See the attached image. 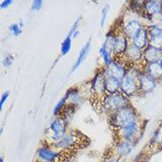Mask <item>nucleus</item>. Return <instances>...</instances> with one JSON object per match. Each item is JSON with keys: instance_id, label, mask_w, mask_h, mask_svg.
I'll return each instance as SVG.
<instances>
[{"instance_id": "f257e3e1", "label": "nucleus", "mask_w": 162, "mask_h": 162, "mask_svg": "<svg viewBox=\"0 0 162 162\" xmlns=\"http://www.w3.org/2000/svg\"><path fill=\"white\" fill-rule=\"evenodd\" d=\"M135 113L132 108L124 107L116 112L113 116V123L121 129L136 123Z\"/></svg>"}, {"instance_id": "f03ea898", "label": "nucleus", "mask_w": 162, "mask_h": 162, "mask_svg": "<svg viewBox=\"0 0 162 162\" xmlns=\"http://www.w3.org/2000/svg\"><path fill=\"white\" fill-rule=\"evenodd\" d=\"M51 130L53 132V135L52 136L55 141L61 140L66 133V122L62 118H57L51 123Z\"/></svg>"}, {"instance_id": "7ed1b4c3", "label": "nucleus", "mask_w": 162, "mask_h": 162, "mask_svg": "<svg viewBox=\"0 0 162 162\" xmlns=\"http://www.w3.org/2000/svg\"><path fill=\"white\" fill-rule=\"evenodd\" d=\"M127 99L121 96V95H112L108 97L106 100L105 106L107 109L109 110H116L119 111L121 109L125 107V105L127 104Z\"/></svg>"}, {"instance_id": "20e7f679", "label": "nucleus", "mask_w": 162, "mask_h": 162, "mask_svg": "<svg viewBox=\"0 0 162 162\" xmlns=\"http://www.w3.org/2000/svg\"><path fill=\"white\" fill-rule=\"evenodd\" d=\"M80 139L81 137L79 135H77L74 132H70L69 134L65 135L61 140L58 141V146L61 148H65V149H70L76 145H79Z\"/></svg>"}, {"instance_id": "39448f33", "label": "nucleus", "mask_w": 162, "mask_h": 162, "mask_svg": "<svg viewBox=\"0 0 162 162\" xmlns=\"http://www.w3.org/2000/svg\"><path fill=\"white\" fill-rule=\"evenodd\" d=\"M121 88L126 95H132L137 90V84L135 78L131 75H126L121 80Z\"/></svg>"}, {"instance_id": "423d86ee", "label": "nucleus", "mask_w": 162, "mask_h": 162, "mask_svg": "<svg viewBox=\"0 0 162 162\" xmlns=\"http://www.w3.org/2000/svg\"><path fill=\"white\" fill-rule=\"evenodd\" d=\"M150 40L152 46L161 49L162 48V29L160 27H152L150 32Z\"/></svg>"}, {"instance_id": "0eeeda50", "label": "nucleus", "mask_w": 162, "mask_h": 162, "mask_svg": "<svg viewBox=\"0 0 162 162\" xmlns=\"http://www.w3.org/2000/svg\"><path fill=\"white\" fill-rule=\"evenodd\" d=\"M107 74L109 77H113L116 79H122L126 75H125V70L124 68L116 64V63H111L107 67Z\"/></svg>"}, {"instance_id": "6e6552de", "label": "nucleus", "mask_w": 162, "mask_h": 162, "mask_svg": "<svg viewBox=\"0 0 162 162\" xmlns=\"http://www.w3.org/2000/svg\"><path fill=\"white\" fill-rule=\"evenodd\" d=\"M145 59L151 63H155L159 58H161V49L155 48L152 45H150L144 53Z\"/></svg>"}, {"instance_id": "1a4fd4ad", "label": "nucleus", "mask_w": 162, "mask_h": 162, "mask_svg": "<svg viewBox=\"0 0 162 162\" xmlns=\"http://www.w3.org/2000/svg\"><path fill=\"white\" fill-rule=\"evenodd\" d=\"M147 40H148V35L146 30L141 28L134 36L133 41H134V45H135L137 48L141 49L144 48L146 44H147Z\"/></svg>"}, {"instance_id": "9d476101", "label": "nucleus", "mask_w": 162, "mask_h": 162, "mask_svg": "<svg viewBox=\"0 0 162 162\" xmlns=\"http://www.w3.org/2000/svg\"><path fill=\"white\" fill-rule=\"evenodd\" d=\"M38 156L45 161H54L58 159L59 154L46 148H42L38 151Z\"/></svg>"}, {"instance_id": "9b49d317", "label": "nucleus", "mask_w": 162, "mask_h": 162, "mask_svg": "<svg viewBox=\"0 0 162 162\" xmlns=\"http://www.w3.org/2000/svg\"><path fill=\"white\" fill-rule=\"evenodd\" d=\"M155 85H156L155 81L151 76L144 75L140 79V86L144 91H150L153 90L155 88Z\"/></svg>"}, {"instance_id": "f8f14e48", "label": "nucleus", "mask_w": 162, "mask_h": 162, "mask_svg": "<svg viewBox=\"0 0 162 162\" xmlns=\"http://www.w3.org/2000/svg\"><path fill=\"white\" fill-rule=\"evenodd\" d=\"M121 81L119 79L113 77H108L105 81V89L110 93H114L121 87Z\"/></svg>"}, {"instance_id": "ddd939ff", "label": "nucleus", "mask_w": 162, "mask_h": 162, "mask_svg": "<svg viewBox=\"0 0 162 162\" xmlns=\"http://www.w3.org/2000/svg\"><path fill=\"white\" fill-rule=\"evenodd\" d=\"M142 27L140 26L139 22L136 21H132L130 22H129L127 24V26L125 27V33L129 37L134 38V36H135V34L141 29Z\"/></svg>"}, {"instance_id": "4468645a", "label": "nucleus", "mask_w": 162, "mask_h": 162, "mask_svg": "<svg viewBox=\"0 0 162 162\" xmlns=\"http://www.w3.org/2000/svg\"><path fill=\"white\" fill-rule=\"evenodd\" d=\"M145 9L150 14H158L162 12V4L157 1H149L145 4Z\"/></svg>"}, {"instance_id": "2eb2a0df", "label": "nucleus", "mask_w": 162, "mask_h": 162, "mask_svg": "<svg viewBox=\"0 0 162 162\" xmlns=\"http://www.w3.org/2000/svg\"><path fill=\"white\" fill-rule=\"evenodd\" d=\"M127 49V41L124 37L119 36L115 37L114 39V45H113V51L116 53H122Z\"/></svg>"}, {"instance_id": "dca6fc26", "label": "nucleus", "mask_w": 162, "mask_h": 162, "mask_svg": "<svg viewBox=\"0 0 162 162\" xmlns=\"http://www.w3.org/2000/svg\"><path fill=\"white\" fill-rule=\"evenodd\" d=\"M90 41H89L88 43H86V44L83 46V48L81 50L80 53L78 55V58H77V59H76V62H75V65L73 66L72 70H75L78 67L81 66L82 61L84 60V58H86L87 54H88L89 51H90Z\"/></svg>"}, {"instance_id": "f3484780", "label": "nucleus", "mask_w": 162, "mask_h": 162, "mask_svg": "<svg viewBox=\"0 0 162 162\" xmlns=\"http://www.w3.org/2000/svg\"><path fill=\"white\" fill-rule=\"evenodd\" d=\"M148 73L152 78H158L162 76V67L161 64L157 62L151 63L148 67Z\"/></svg>"}, {"instance_id": "a211bd4d", "label": "nucleus", "mask_w": 162, "mask_h": 162, "mask_svg": "<svg viewBox=\"0 0 162 162\" xmlns=\"http://www.w3.org/2000/svg\"><path fill=\"white\" fill-rule=\"evenodd\" d=\"M127 54H128L129 58L132 60H138L142 57L140 49L137 48L135 45H131L130 47H129L128 51H127Z\"/></svg>"}, {"instance_id": "6ab92c4d", "label": "nucleus", "mask_w": 162, "mask_h": 162, "mask_svg": "<svg viewBox=\"0 0 162 162\" xmlns=\"http://www.w3.org/2000/svg\"><path fill=\"white\" fill-rule=\"evenodd\" d=\"M136 131H137V125H136V123H135V124H132V125L123 129L122 135L126 139H130L135 135Z\"/></svg>"}, {"instance_id": "aec40b11", "label": "nucleus", "mask_w": 162, "mask_h": 162, "mask_svg": "<svg viewBox=\"0 0 162 162\" xmlns=\"http://www.w3.org/2000/svg\"><path fill=\"white\" fill-rule=\"evenodd\" d=\"M132 150V144L129 141H127L118 146V151L122 155H128Z\"/></svg>"}, {"instance_id": "412c9836", "label": "nucleus", "mask_w": 162, "mask_h": 162, "mask_svg": "<svg viewBox=\"0 0 162 162\" xmlns=\"http://www.w3.org/2000/svg\"><path fill=\"white\" fill-rule=\"evenodd\" d=\"M100 55L102 56V58H103V59H104V61H105V63L109 66L112 62H111V56H110V50L107 49L105 45L104 46H102L101 48H100Z\"/></svg>"}, {"instance_id": "4be33fe9", "label": "nucleus", "mask_w": 162, "mask_h": 162, "mask_svg": "<svg viewBox=\"0 0 162 162\" xmlns=\"http://www.w3.org/2000/svg\"><path fill=\"white\" fill-rule=\"evenodd\" d=\"M70 48H71V36H67V38L64 40V42H63V44H62V46H61V54H62V55L67 54L70 51Z\"/></svg>"}, {"instance_id": "5701e85b", "label": "nucleus", "mask_w": 162, "mask_h": 162, "mask_svg": "<svg viewBox=\"0 0 162 162\" xmlns=\"http://www.w3.org/2000/svg\"><path fill=\"white\" fill-rule=\"evenodd\" d=\"M9 29L11 30V32L14 35V36H19L21 32V25L19 24H12Z\"/></svg>"}, {"instance_id": "b1692460", "label": "nucleus", "mask_w": 162, "mask_h": 162, "mask_svg": "<svg viewBox=\"0 0 162 162\" xmlns=\"http://www.w3.org/2000/svg\"><path fill=\"white\" fill-rule=\"evenodd\" d=\"M108 12H109V7H108V5H106L104 7V9L102 10V13H101V27H104V25L106 23V21H107V18Z\"/></svg>"}, {"instance_id": "393cba45", "label": "nucleus", "mask_w": 162, "mask_h": 162, "mask_svg": "<svg viewBox=\"0 0 162 162\" xmlns=\"http://www.w3.org/2000/svg\"><path fill=\"white\" fill-rule=\"evenodd\" d=\"M69 97V94H68V92H67V94H66V96L60 100V101H58V103L57 104V106L55 107V108H54V113L56 114L61 108H62V107H63V105L65 104V101L67 100V98Z\"/></svg>"}, {"instance_id": "a878e982", "label": "nucleus", "mask_w": 162, "mask_h": 162, "mask_svg": "<svg viewBox=\"0 0 162 162\" xmlns=\"http://www.w3.org/2000/svg\"><path fill=\"white\" fill-rule=\"evenodd\" d=\"M13 56H7L4 60H3V65L5 67H10L11 65H12V63H13Z\"/></svg>"}, {"instance_id": "bb28decb", "label": "nucleus", "mask_w": 162, "mask_h": 162, "mask_svg": "<svg viewBox=\"0 0 162 162\" xmlns=\"http://www.w3.org/2000/svg\"><path fill=\"white\" fill-rule=\"evenodd\" d=\"M42 4H43V1H41V0H39V1H37V0H36V1H34L33 4H32V9L35 10V11H37V10H39V9L41 8Z\"/></svg>"}, {"instance_id": "cd10ccee", "label": "nucleus", "mask_w": 162, "mask_h": 162, "mask_svg": "<svg viewBox=\"0 0 162 162\" xmlns=\"http://www.w3.org/2000/svg\"><path fill=\"white\" fill-rule=\"evenodd\" d=\"M8 96H9V91H6V92H4V93L2 95L1 101H0V108H1V109L3 108V105L4 104V102H5L6 99L8 98Z\"/></svg>"}, {"instance_id": "c85d7f7f", "label": "nucleus", "mask_w": 162, "mask_h": 162, "mask_svg": "<svg viewBox=\"0 0 162 162\" xmlns=\"http://www.w3.org/2000/svg\"><path fill=\"white\" fill-rule=\"evenodd\" d=\"M12 1L11 0H5V1H3L2 4H1V8L2 9H4V8H7L10 4H11Z\"/></svg>"}, {"instance_id": "c756f323", "label": "nucleus", "mask_w": 162, "mask_h": 162, "mask_svg": "<svg viewBox=\"0 0 162 162\" xmlns=\"http://www.w3.org/2000/svg\"><path fill=\"white\" fill-rule=\"evenodd\" d=\"M107 162H119L117 160H109Z\"/></svg>"}, {"instance_id": "7c9ffc66", "label": "nucleus", "mask_w": 162, "mask_h": 162, "mask_svg": "<svg viewBox=\"0 0 162 162\" xmlns=\"http://www.w3.org/2000/svg\"><path fill=\"white\" fill-rule=\"evenodd\" d=\"M160 64H161V67H162V58H161V63H160Z\"/></svg>"}, {"instance_id": "2f4dec72", "label": "nucleus", "mask_w": 162, "mask_h": 162, "mask_svg": "<svg viewBox=\"0 0 162 162\" xmlns=\"http://www.w3.org/2000/svg\"><path fill=\"white\" fill-rule=\"evenodd\" d=\"M0 162H3V158H1V160H0Z\"/></svg>"}, {"instance_id": "473e14b6", "label": "nucleus", "mask_w": 162, "mask_h": 162, "mask_svg": "<svg viewBox=\"0 0 162 162\" xmlns=\"http://www.w3.org/2000/svg\"><path fill=\"white\" fill-rule=\"evenodd\" d=\"M161 22H162V21H161Z\"/></svg>"}]
</instances>
